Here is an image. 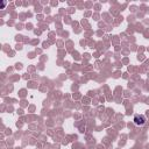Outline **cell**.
<instances>
[{
    "label": "cell",
    "mask_w": 149,
    "mask_h": 149,
    "mask_svg": "<svg viewBox=\"0 0 149 149\" xmlns=\"http://www.w3.org/2000/svg\"><path fill=\"white\" fill-rule=\"evenodd\" d=\"M133 121H134V123H135L136 126H140V127H141V126H144V125H146L147 119H146V116H144L143 114H135Z\"/></svg>",
    "instance_id": "cell-1"
},
{
    "label": "cell",
    "mask_w": 149,
    "mask_h": 149,
    "mask_svg": "<svg viewBox=\"0 0 149 149\" xmlns=\"http://www.w3.org/2000/svg\"><path fill=\"white\" fill-rule=\"evenodd\" d=\"M5 6H6V1H3V2H2V5H1V9H3V8H5Z\"/></svg>",
    "instance_id": "cell-2"
}]
</instances>
